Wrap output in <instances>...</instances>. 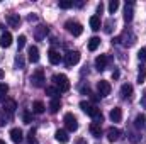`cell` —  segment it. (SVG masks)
<instances>
[{
  "instance_id": "6da1fadb",
  "label": "cell",
  "mask_w": 146,
  "mask_h": 144,
  "mask_svg": "<svg viewBox=\"0 0 146 144\" xmlns=\"http://www.w3.org/2000/svg\"><path fill=\"white\" fill-rule=\"evenodd\" d=\"M80 108L87 114V115H90L92 119H94V122H97V124H102V120H104V115H102V112H100V108L94 107V105H90L88 102H80Z\"/></svg>"
},
{
  "instance_id": "7a4b0ae2",
  "label": "cell",
  "mask_w": 146,
  "mask_h": 144,
  "mask_svg": "<svg viewBox=\"0 0 146 144\" xmlns=\"http://www.w3.org/2000/svg\"><path fill=\"white\" fill-rule=\"evenodd\" d=\"M53 81H54V88H56L60 93L70 90V81H68V78H66L65 75H54V76H53Z\"/></svg>"
},
{
  "instance_id": "3957f363",
  "label": "cell",
  "mask_w": 146,
  "mask_h": 144,
  "mask_svg": "<svg viewBox=\"0 0 146 144\" xmlns=\"http://www.w3.org/2000/svg\"><path fill=\"white\" fill-rule=\"evenodd\" d=\"M117 39H119V42H122L126 48H129V46H133V44H134L136 36H134V32H133L131 29H126V31L122 32V36H119Z\"/></svg>"
},
{
  "instance_id": "277c9868",
  "label": "cell",
  "mask_w": 146,
  "mask_h": 144,
  "mask_svg": "<svg viewBox=\"0 0 146 144\" xmlns=\"http://www.w3.org/2000/svg\"><path fill=\"white\" fill-rule=\"evenodd\" d=\"M63 122H65V127H66L68 132H75L78 129V120H76V117L73 114H66L65 119H63Z\"/></svg>"
},
{
  "instance_id": "5b68a950",
  "label": "cell",
  "mask_w": 146,
  "mask_h": 144,
  "mask_svg": "<svg viewBox=\"0 0 146 144\" xmlns=\"http://www.w3.org/2000/svg\"><path fill=\"white\" fill-rule=\"evenodd\" d=\"M31 83L36 87V88H41L44 85V71L41 68H37L36 71L31 75Z\"/></svg>"
},
{
  "instance_id": "8992f818",
  "label": "cell",
  "mask_w": 146,
  "mask_h": 144,
  "mask_svg": "<svg viewBox=\"0 0 146 144\" xmlns=\"http://www.w3.org/2000/svg\"><path fill=\"white\" fill-rule=\"evenodd\" d=\"M65 27H66V31L73 34V36H80L82 32H83V27H82V24H78V22H75V20H68L66 24H65Z\"/></svg>"
},
{
  "instance_id": "52a82bcc",
  "label": "cell",
  "mask_w": 146,
  "mask_h": 144,
  "mask_svg": "<svg viewBox=\"0 0 146 144\" xmlns=\"http://www.w3.org/2000/svg\"><path fill=\"white\" fill-rule=\"evenodd\" d=\"M78 61H80V53H78V51H68V53L65 54V63H66V66H75Z\"/></svg>"
},
{
  "instance_id": "ba28073f",
  "label": "cell",
  "mask_w": 146,
  "mask_h": 144,
  "mask_svg": "<svg viewBox=\"0 0 146 144\" xmlns=\"http://www.w3.org/2000/svg\"><path fill=\"white\" fill-rule=\"evenodd\" d=\"M97 90H99V95L100 97H107L110 93V83L109 81H106V80H100L99 83H97Z\"/></svg>"
},
{
  "instance_id": "9c48e42d",
  "label": "cell",
  "mask_w": 146,
  "mask_h": 144,
  "mask_svg": "<svg viewBox=\"0 0 146 144\" xmlns=\"http://www.w3.org/2000/svg\"><path fill=\"white\" fill-rule=\"evenodd\" d=\"M46 34H48V26L39 24L37 27H34V37H36V41H42L46 37Z\"/></svg>"
},
{
  "instance_id": "30bf717a",
  "label": "cell",
  "mask_w": 146,
  "mask_h": 144,
  "mask_svg": "<svg viewBox=\"0 0 146 144\" xmlns=\"http://www.w3.org/2000/svg\"><path fill=\"white\" fill-rule=\"evenodd\" d=\"M5 20H7V24H9L10 27L19 29V26H21V17H19V14H9V15L5 17Z\"/></svg>"
},
{
  "instance_id": "8fae6325",
  "label": "cell",
  "mask_w": 146,
  "mask_h": 144,
  "mask_svg": "<svg viewBox=\"0 0 146 144\" xmlns=\"http://www.w3.org/2000/svg\"><path fill=\"white\" fill-rule=\"evenodd\" d=\"M15 108H17L15 100H5V104H3V107H2V112L7 114V115H12V114L15 112Z\"/></svg>"
},
{
  "instance_id": "7c38bea8",
  "label": "cell",
  "mask_w": 146,
  "mask_h": 144,
  "mask_svg": "<svg viewBox=\"0 0 146 144\" xmlns=\"http://www.w3.org/2000/svg\"><path fill=\"white\" fill-rule=\"evenodd\" d=\"M107 56L106 54H100V56H97L95 58V68L99 70V71H104L106 68H107Z\"/></svg>"
},
{
  "instance_id": "4fadbf2b",
  "label": "cell",
  "mask_w": 146,
  "mask_h": 144,
  "mask_svg": "<svg viewBox=\"0 0 146 144\" xmlns=\"http://www.w3.org/2000/svg\"><path fill=\"white\" fill-rule=\"evenodd\" d=\"M54 137H56V141L60 144H66L70 141V136H68V131H63V129H60V131H56V134H54Z\"/></svg>"
},
{
  "instance_id": "5bb4252c",
  "label": "cell",
  "mask_w": 146,
  "mask_h": 144,
  "mask_svg": "<svg viewBox=\"0 0 146 144\" xmlns=\"http://www.w3.org/2000/svg\"><path fill=\"white\" fill-rule=\"evenodd\" d=\"M119 137H121V131L117 127H110L109 131H107V141L115 143V141H119Z\"/></svg>"
},
{
  "instance_id": "9a60e30c",
  "label": "cell",
  "mask_w": 146,
  "mask_h": 144,
  "mask_svg": "<svg viewBox=\"0 0 146 144\" xmlns=\"http://www.w3.org/2000/svg\"><path fill=\"white\" fill-rule=\"evenodd\" d=\"M48 58H49V63H51V65H60V63H61V54H60L58 51H54V49H49Z\"/></svg>"
},
{
  "instance_id": "2e32d148",
  "label": "cell",
  "mask_w": 146,
  "mask_h": 144,
  "mask_svg": "<svg viewBox=\"0 0 146 144\" xmlns=\"http://www.w3.org/2000/svg\"><path fill=\"white\" fill-rule=\"evenodd\" d=\"M10 139H12V141H14L15 144L22 143V139H24V136H22V131H21L19 127L12 129V131H10Z\"/></svg>"
},
{
  "instance_id": "e0dca14e",
  "label": "cell",
  "mask_w": 146,
  "mask_h": 144,
  "mask_svg": "<svg viewBox=\"0 0 146 144\" xmlns=\"http://www.w3.org/2000/svg\"><path fill=\"white\" fill-rule=\"evenodd\" d=\"M133 15H134V9H133V2H129V3H126V9H124V20L131 22Z\"/></svg>"
},
{
  "instance_id": "ac0fdd59",
  "label": "cell",
  "mask_w": 146,
  "mask_h": 144,
  "mask_svg": "<svg viewBox=\"0 0 146 144\" xmlns=\"http://www.w3.org/2000/svg\"><path fill=\"white\" fill-rule=\"evenodd\" d=\"M27 54H29V61L31 63H37L39 61V49H37V46H31Z\"/></svg>"
},
{
  "instance_id": "d6986e66",
  "label": "cell",
  "mask_w": 146,
  "mask_h": 144,
  "mask_svg": "<svg viewBox=\"0 0 146 144\" xmlns=\"http://www.w3.org/2000/svg\"><path fill=\"white\" fill-rule=\"evenodd\" d=\"M88 129H90V134H92L94 137H100V136H102V126H100V124L92 122Z\"/></svg>"
},
{
  "instance_id": "ffe728a7",
  "label": "cell",
  "mask_w": 146,
  "mask_h": 144,
  "mask_svg": "<svg viewBox=\"0 0 146 144\" xmlns=\"http://www.w3.org/2000/svg\"><path fill=\"white\" fill-rule=\"evenodd\" d=\"M10 44H12V34L10 32H3L0 36V46L2 48H9Z\"/></svg>"
},
{
  "instance_id": "44dd1931",
  "label": "cell",
  "mask_w": 146,
  "mask_h": 144,
  "mask_svg": "<svg viewBox=\"0 0 146 144\" xmlns=\"http://www.w3.org/2000/svg\"><path fill=\"white\" fill-rule=\"evenodd\" d=\"M121 119H122V110L119 107H114L110 110V120L112 122H121Z\"/></svg>"
},
{
  "instance_id": "7402d4cb",
  "label": "cell",
  "mask_w": 146,
  "mask_h": 144,
  "mask_svg": "<svg viewBox=\"0 0 146 144\" xmlns=\"http://www.w3.org/2000/svg\"><path fill=\"white\" fill-rule=\"evenodd\" d=\"M134 126L139 129V131H146V115H138L134 119Z\"/></svg>"
},
{
  "instance_id": "603a6c76",
  "label": "cell",
  "mask_w": 146,
  "mask_h": 144,
  "mask_svg": "<svg viewBox=\"0 0 146 144\" xmlns=\"http://www.w3.org/2000/svg\"><path fill=\"white\" fill-rule=\"evenodd\" d=\"M48 108H49L51 114H56V112L60 110V98H51V102H49Z\"/></svg>"
},
{
  "instance_id": "cb8c5ba5",
  "label": "cell",
  "mask_w": 146,
  "mask_h": 144,
  "mask_svg": "<svg viewBox=\"0 0 146 144\" xmlns=\"http://www.w3.org/2000/svg\"><path fill=\"white\" fill-rule=\"evenodd\" d=\"M44 108H46V105H44L41 100H36V102L33 104V112H34V114H42Z\"/></svg>"
},
{
  "instance_id": "d4e9b609",
  "label": "cell",
  "mask_w": 146,
  "mask_h": 144,
  "mask_svg": "<svg viewBox=\"0 0 146 144\" xmlns=\"http://www.w3.org/2000/svg\"><path fill=\"white\" fill-rule=\"evenodd\" d=\"M90 27H92V31H99L100 29V19L97 15H92L90 17Z\"/></svg>"
},
{
  "instance_id": "484cf974",
  "label": "cell",
  "mask_w": 146,
  "mask_h": 144,
  "mask_svg": "<svg viewBox=\"0 0 146 144\" xmlns=\"http://www.w3.org/2000/svg\"><path fill=\"white\" fill-rule=\"evenodd\" d=\"M121 93H122V97H124V98L131 97V93H133V87H131L129 83H124V85H122V88H121Z\"/></svg>"
},
{
  "instance_id": "4316f807",
  "label": "cell",
  "mask_w": 146,
  "mask_h": 144,
  "mask_svg": "<svg viewBox=\"0 0 146 144\" xmlns=\"http://www.w3.org/2000/svg\"><path fill=\"white\" fill-rule=\"evenodd\" d=\"M99 46H100V39H99V37H90V41H88V49H90V51H95Z\"/></svg>"
},
{
  "instance_id": "83f0119b",
  "label": "cell",
  "mask_w": 146,
  "mask_h": 144,
  "mask_svg": "<svg viewBox=\"0 0 146 144\" xmlns=\"http://www.w3.org/2000/svg\"><path fill=\"white\" fill-rule=\"evenodd\" d=\"M145 78H146V68L141 65V66H139V71H138V83H139V85L145 83Z\"/></svg>"
},
{
  "instance_id": "f1b7e54d",
  "label": "cell",
  "mask_w": 146,
  "mask_h": 144,
  "mask_svg": "<svg viewBox=\"0 0 146 144\" xmlns=\"http://www.w3.org/2000/svg\"><path fill=\"white\" fill-rule=\"evenodd\" d=\"M46 95H49L51 98H58V95H60V92L54 88V87H46Z\"/></svg>"
},
{
  "instance_id": "f546056e",
  "label": "cell",
  "mask_w": 146,
  "mask_h": 144,
  "mask_svg": "<svg viewBox=\"0 0 146 144\" xmlns=\"http://www.w3.org/2000/svg\"><path fill=\"white\" fill-rule=\"evenodd\" d=\"M15 66H17L19 70H22V68L26 66V63H24V56H22L21 53H19L17 56H15Z\"/></svg>"
},
{
  "instance_id": "4dcf8cb0",
  "label": "cell",
  "mask_w": 146,
  "mask_h": 144,
  "mask_svg": "<svg viewBox=\"0 0 146 144\" xmlns=\"http://www.w3.org/2000/svg\"><path fill=\"white\" fill-rule=\"evenodd\" d=\"M7 92H9V85H7V83H0V102L5 100Z\"/></svg>"
},
{
  "instance_id": "1f68e13d",
  "label": "cell",
  "mask_w": 146,
  "mask_h": 144,
  "mask_svg": "<svg viewBox=\"0 0 146 144\" xmlns=\"http://www.w3.org/2000/svg\"><path fill=\"white\" fill-rule=\"evenodd\" d=\"M27 143H29V144H37L36 129H31V131H29V134H27Z\"/></svg>"
},
{
  "instance_id": "d6a6232c",
  "label": "cell",
  "mask_w": 146,
  "mask_h": 144,
  "mask_svg": "<svg viewBox=\"0 0 146 144\" xmlns=\"http://www.w3.org/2000/svg\"><path fill=\"white\" fill-rule=\"evenodd\" d=\"M22 120H24V124H31V122H33V115H31V112L24 110V114H22Z\"/></svg>"
},
{
  "instance_id": "836d02e7",
  "label": "cell",
  "mask_w": 146,
  "mask_h": 144,
  "mask_svg": "<svg viewBox=\"0 0 146 144\" xmlns=\"http://www.w3.org/2000/svg\"><path fill=\"white\" fill-rule=\"evenodd\" d=\"M117 9H119V2H117V0H110L109 2V12L110 14H114Z\"/></svg>"
},
{
  "instance_id": "e575fe53",
  "label": "cell",
  "mask_w": 146,
  "mask_h": 144,
  "mask_svg": "<svg viewBox=\"0 0 146 144\" xmlns=\"http://www.w3.org/2000/svg\"><path fill=\"white\" fill-rule=\"evenodd\" d=\"M70 7H73V2H70V0H61L60 2V9H70Z\"/></svg>"
},
{
  "instance_id": "d590c367",
  "label": "cell",
  "mask_w": 146,
  "mask_h": 144,
  "mask_svg": "<svg viewBox=\"0 0 146 144\" xmlns=\"http://www.w3.org/2000/svg\"><path fill=\"white\" fill-rule=\"evenodd\" d=\"M24 46H26V36H19V39H17V48L22 49Z\"/></svg>"
},
{
  "instance_id": "8d00e7d4",
  "label": "cell",
  "mask_w": 146,
  "mask_h": 144,
  "mask_svg": "<svg viewBox=\"0 0 146 144\" xmlns=\"http://www.w3.org/2000/svg\"><path fill=\"white\" fill-rule=\"evenodd\" d=\"M138 58H139V61H146V48L139 49V53H138Z\"/></svg>"
},
{
  "instance_id": "74e56055",
  "label": "cell",
  "mask_w": 146,
  "mask_h": 144,
  "mask_svg": "<svg viewBox=\"0 0 146 144\" xmlns=\"http://www.w3.org/2000/svg\"><path fill=\"white\" fill-rule=\"evenodd\" d=\"M104 31H106L107 34H110V32H112V20H110V19L106 22V27H104Z\"/></svg>"
},
{
  "instance_id": "f35d334b",
  "label": "cell",
  "mask_w": 146,
  "mask_h": 144,
  "mask_svg": "<svg viewBox=\"0 0 146 144\" xmlns=\"http://www.w3.org/2000/svg\"><path fill=\"white\" fill-rule=\"evenodd\" d=\"M141 107L143 108H146V92L141 95Z\"/></svg>"
},
{
  "instance_id": "ab89813d",
  "label": "cell",
  "mask_w": 146,
  "mask_h": 144,
  "mask_svg": "<svg viewBox=\"0 0 146 144\" xmlns=\"http://www.w3.org/2000/svg\"><path fill=\"white\" fill-rule=\"evenodd\" d=\"M27 20H31V22H33V20H37V15H34V14H31V15L27 17Z\"/></svg>"
},
{
  "instance_id": "60d3db41",
  "label": "cell",
  "mask_w": 146,
  "mask_h": 144,
  "mask_svg": "<svg viewBox=\"0 0 146 144\" xmlns=\"http://www.w3.org/2000/svg\"><path fill=\"white\" fill-rule=\"evenodd\" d=\"M112 78H119V71H117V70L112 73Z\"/></svg>"
},
{
  "instance_id": "b9f144b4",
  "label": "cell",
  "mask_w": 146,
  "mask_h": 144,
  "mask_svg": "<svg viewBox=\"0 0 146 144\" xmlns=\"http://www.w3.org/2000/svg\"><path fill=\"white\" fill-rule=\"evenodd\" d=\"M76 144H87V141H85V139H78V141H76Z\"/></svg>"
},
{
  "instance_id": "7bdbcfd3",
  "label": "cell",
  "mask_w": 146,
  "mask_h": 144,
  "mask_svg": "<svg viewBox=\"0 0 146 144\" xmlns=\"http://www.w3.org/2000/svg\"><path fill=\"white\" fill-rule=\"evenodd\" d=\"M2 78H3V71H2V70H0V80H2Z\"/></svg>"
},
{
  "instance_id": "ee69618b",
  "label": "cell",
  "mask_w": 146,
  "mask_h": 144,
  "mask_svg": "<svg viewBox=\"0 0 146 144\" xmlns=\"http://www.w3.org/2000/svg\"><path fill=\"white\" fill-rule=\"evenodd\" d=\"M0 144H5V141H2V139H0Z\"/></svg>"
}]
</instances>
